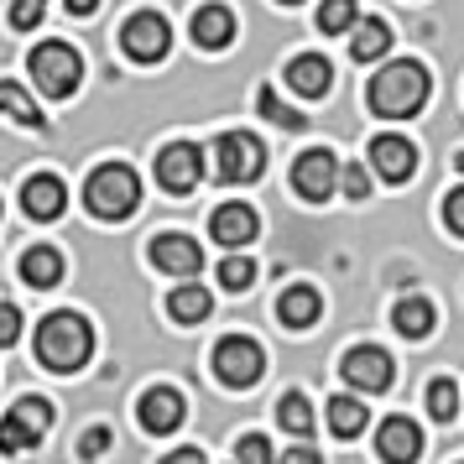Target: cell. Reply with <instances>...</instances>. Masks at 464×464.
Here are the masks:
<instances>
[{
    "label": "cell",
    "mask_w": 464,
    "mask_h": 464,
    "mask_svg": "<svg viewBox=\"0 0 464 464\" xmlns=\"http://www.w3.org/2000/svg\"><path fill=\"white\" fill-rule=\"evenodd\" d=\"M256 230H261V219H256L251 204H219L209 219V235L219 240V246H230V251H240V246H251Z\"/></svg>",
    "instance_id": "cell-15"
},
{
    "label": "cell",
    "mask_w": 464,
    "mask_h": 464,
    "mask_svg": "<svg viewBox=\"0 0 464 464\" xmlns=\"http://www.w3.org/2000/svg\"><path fill=\"white\" fill-rule=\"evenodd\" d=\"M68 5V16H94L100 11V0H63Z\"/></svg>",
    "instance_id": "cell-41"
},
{
    "label": "cell",
    "mask_w": 464,
    "mask_h": 464,
    "mask_svg": "<svg viewBox=\"0 0 464 464\" xmlns=\"http://www.w3.org/2000/svg\"><path fill=\"white\" fill-rule=\"evenodd\" d=\"M350 26H355V0H324L318 5V32L334 37V32H350Z\"/></svg>",
    "instance_id": "cell-29"
},
{
    "label": "cell",
    "mask_w": 464,
    "mask_h": 464,
    "mask_svg": "<svg viewBox=\"0 0 464 464\" xmlns=\"http://www.w3.org/2000/svg\"><path fill=\"white\" fill-rule=\"evenodd\" d=\"M261 168H266V147L251 130H225L214 141V178L219 183H256Z\"/></svg>",
    "instance_id": "cell-5"
},
{
    "label": "cell",
    "mask_w": 464,
    "mask_h": 464,
    "mask_svg": "<svg viewBox=\"0 0 464 464\" xmlns=\"http://www.w3.org/2000/svg\"><path fill=\"white\" fill-rule=\"evenodd\" d=\"M68 204V188L63 178H53V172H37V178H26L22 183V209L32 214V219H58Z\"/></svg>",
    "instance_id": "cell-16"
},
{
    "label": "cell",
    "mask_w": 464,
    "mask_h": 464,
    "mask_svg": "<svg viewBox=\"0 0 464 464\" xmlns=\"http://www.w3.org/2000/svg\"><path fill=\"white\" fill-rule=\"evenodd\" d=\"M11 26H16V32L43 26V0H16V5H11Z\"/></svg>",
    "instance_id": "cell-34"
},
{
    "label": "cell",
    "mask_w": 464,
    "mask_h": 464,
    "mask_svg": "<svg viewBox=\"0 0 464 464\" xmlns=\"http://www.w3.org/2000/svg\"><path fill=\"white\" fill-rule=\"evenodd\" d=\"M459 172H464V151H459Z\"/></svg>",
    "instance_id": "cell-43"
},
{
    "label": "cell",
    "mask_w": 464,
    "mask_h": 464,
    "mask_svg": "<svg viewBox=\"0 0 464 464\" xmlns=\"http://www.w3.org/2000/svg\"><path fill=\"white\" fill-rule=\"evenodd\" d=\"M11 412H22V418L32 422V428H43V433L53 428V401H43V397H22Z\"/></svg>",
    "instance_id": "cell-33"
},
{
    "label": "cell",
    "mask_w": 464,
    "mask_h": 464,
    "mask_svg": "<svg viewBox=\"0 0 464 464\" xmlns=\"http://www.w3.org/2000/svg\"><path fill=\"white\" fill-rule=\"evenodd\" d=\"M376 454L386 464H418V454H422L418 422H412V418H386L376 428Z\"/></svg>",
    "instance_id": "cell-12"
},
{
    "label": "cell",
    "mask_w": 464,
    "mask_h": 464,
    "mask_svg": "<svg viewBox=\"0 0 464 464\" xmlns=\"http://www.w3.org/2000/svg\"><path fill=\"white\" fill-rule=\"evenodd\" d=\"M365 100H371V110L386 115V121H407V115H418V110L428 105V68L412 63V58L386 63L376 79H371Z\"/></svg>",
    "instance_id": "cell-1"
},
{
    "label": "cell",
    "mask_w": 464,
    "mask_h": 464,
    "mask_svg": "<svg viewBox=\"0 0 464 464\" xmlns=\"http://www.w3.org/2000/svg\"><path fill=\"white\" fill-rule=\"evenodd\" d=\"M371 168L386 178V183H407L412 168H418V147L407 136H376L371 141Z\"/></svg>",
    "instance_id": "cell-13"
},
{
    "label": "cell",
    "mask_w": 464,
    "mask_h": 464,
    "mask_svg": "<svg viewBox=\"0 0 464 464\" xmlns=\"http://www.w3.org/2000/svg\"><path fill=\"white\" fill-rule=\"evenodd\" d=\"M121 47H126V58H136V63H162L168 47H172V32L157 11H136V16L121 26Z\"/></svg>",
    "instance_id": "cell-7"
},
{
    "label": "cell",
    "mask_w": 464,
    "mask_h": 464,
    "mask_svg": "<svg viewBox=\"0 0 464 464\" xmlns=\"http://www.w3.org/2000/svg\"><path fill=\"white\" fill-rule=\"evenodd\" d=\"M22 282L26 287H58L63 282V256L53 251V246H32L22 256Z\"/></svg>",
    "instance_id": "cell-20"
},
{
    "label": "cell",
    "mask_w": 464,
    "mask_h": 464,
    "mask_svg": "<svg viewBox=\"0 0 464 464\" xmlns=\"http://www.w3.org/2000/svg\"><path fill=\"white\" fill-rule=\"evenodd\" d=\"M443 225L464 240V188H454L449 198H443Z\"/></svg>",
    "instance_id": "cell-35"
},
{
    "label": "cell",
    "mask_w": 464,
    "mask_h": 464,
    "mask_svg": "<svg viewBox=\"0 0 464 464\" xmlns=\"http://www.w3.org/2000/svg\"><path fill=\"white\" fill-rule=\"evenodd\" d=\"M183 397L172 392V386H151L147 397H141V407H136V418H141V428L147 433H178L183 428Z\"/></svg>",
    "instance_id": "cell-14"
},
{
    "label": "cell",
    "mask_w": 464,
    "mask_h": 464,
    "mask_svg": "<svg viewBox=\"0 0 464 464\" xmlns=\"http://www.w3.org/2000/svg\"><path fill=\"white\" fill-rule=\"evenodd\" d=\"M339 162H334V151H324V147H314V151H303L293 162V188L308 198V204H324L329 193H334V183H339Z\"/></svg>",
    "instance_id": "cell-9"
},
{
    "label": "cell",
    "mask_w": 464,
    "mask_h": 464,
    "mask_svg": "<svg viewBox=\"0 0 464 464\" xmlns=\"http://www.w3.org/2000/svg\"><path fill=\"white\" fill-rule=\"evenodd\" d=\"M392 355L386 350H376V344H355L350 355H344V365H339V376L350 381L355 392H386L392 386Z\"/></svg>",
    "instance_id": "cell-10"
},
{
    "label": "cell",
    "mask_w": 464,
    "mask_h": 464,
    "mask_svg": "<svg viewBox=\"0 0 464 464\" xmlns=\"http://www.w3.org/2000/svg\"><path fill=\"white\" fill-rule=\"evenodd\" d=\"M214 308V297L198 287V282H183V287H172L168 293V314L178 318V324H204Z\"/></svg>",
    "instance_id": "cell-23"
},
{
    "label": "cell",
    "mask_w": 464,
    "mask_h": 464,
    "mask_svg": "<svg viewBox=\"0 0 464 464\" xmlns=\"http://www.w3.org/2000/svg\"><path fill=\"white\" fill-rule=\"evenodd\" d=\"M84 204L100 214V219H130L136 204H141V178H136L126 162H105V168L89 172Z\"/></svg>",
    "instance_id": "cell-3"
},
{
    "label": "cell",
    "mask_w": 464,
    "mask_h": 464,
    "mask_svg": "<svg viewBox=\"0 0 464 464\" xmlns=\"http://www.w3.org/2000/svg\"><path fill=\"white\" fill-rule=\"evenodd\" d=\"M339 183H344V193H350V198H365V193H371L365 168H344V172H339Z\"/></svg>",
    "instance_id": "cell-38"
},
{
    "label": "cell",
    "mask_w": 464,
    "mask_h": 464,
    "mask_svg": "<svg viewBox=\"0 0 464 464\" xmlns=\"http://www.w3.org/2000/svg\"><path fill=\"white\" fill-rule=\"evenodd\" d=\"M318 314H324V297L308 282H297V287H287V293L276 297V318L287 329H308V324H318Z\"/></svg>",
    "instance_id": "cell-19"
},
{
    "label": "cell",
    "mask_w": 464,
    "mask_h": 464,
    "mask_svg": "<svg viewBox=\"0 0 464 464\" xmlns=\"http://www.w3.org/2000/svg\"><path fill=\"white\" fill-rule=\"evenodd\" d=\"M276 422H282L287 433H297V439H308V433H314V407H308V397H303V392H287V397L276 401Z\"/></svg>",
    "instance_id": "cell-25"
},
{
    "label": "cell",
    "mask_w": 464,
    "mask_h": 464,
    "mask_svg": "<svg viewBox=\"0 0 464 464\" xmlns=\"http://www.w3.org/2000/svg\"><path fill=\"white\" fill-rule=\"evenodd\" d=\"M282 464H324V459H318L314 443H297V449H287V454H282Z\"/></svg>",
    "instance_id": "cell-39"
},
{
    "label": "cell",
    "mask_w": 464,
    "mask_h": 464,
    "mask_svg": "<svg viewBox=\"0 0 464 464\" xmlns=\"http://www.w3.org/2000/svg\"><path fill=\"white\" fill-rule=\"evenodd\" d=\"M287 84H293L303 100H324L329 84H334V68H329V58H318V53H303V58L287 63Z\"/></svg>",
    "instance_id": "cell-18"
},
{
    "label": "cell",
    "mask_w": 464,
    "mask_h": 464,
    "mask_svg": "<svg viewBox=\"0 0 464 464\" xmlns=\"http://www.w3.org/2000/svg\"><path fill=\"white\" fill-rule=\"evenodd\" d=\"M428 412H433V418H443V422L459 412V386H454L449 376H439L433 386H428Z\"/></svg>",
    "instance_id": "cell-30"
},
{
    "label": "cell",
    "mask_w": 464,
    "mask_h": 464,
    "mask_svg": "<svg viewBox=\"0 0 464 464\" xmlns=\"http://www.w3.org/2000/svg\"><path fill=\"white\" fill-rule=\"evenodd\" d=\"M459 464H464V459H459Z\"/></svg>",
    "instance_id": "cell-44"
},
{
    "label": "cell",
    "mask_w": 464,
    "mask_h": 464,
    "mask_svg": "<svg viewBox=\"0 0 464 464\" xmlns=\"http://www.w3.org/2000/svg\"><path fill=\"white\" fill-rule=\"evenodd\" d=\"M84 79V58L68 43H43L32 53V84L43 89L47 100H68Z\"/></svg>",
    "instance_id": "cell-4"
},
{
    "label": "cell",
    "mask_w": 464,
    "mask_h": 464,
    "mask_svg": "<svg viewBox=\"0 0 464 464\" xmlns=\"http://www.w3.org/2000/svg\"><path fill=\"white\" fill-rule=\"evenodd\" d=\"M219 282H225L230 293H246L256 282V261L251 256H225V261H219Z\"/></svg>",
    "instance_id": "cell-31"
},
{
    "label": "cell",
    "mask_w": 464,
    "mask_h": 464,
    "mask_svg": "<svg viewBox=\"0 0 464 464\" xmlns=\"http://www.w3.org/2000/svg\"><path fill=\"white\" fill-rule=\"evenodd\" d=\"M261 371H266V355H261V344L246 334H230L214 344V376L225 381L230 392H246V386H256L261 381Z\"/></svg>",
    "instance_id": "cell-6"
},
{
    "label": "cell",
    "mask_w": 464,
    "mask_h": 464,
    "mask_svg": "<svg viewBox=\"0 0 464 464\" xmlns=\"http://www.w3.org/2000/svg\"><path fill=\"white\" fill-rule=\"evenodd\" d=\"M350 53H355V63H376V58H386V53H392V26L381 22V16L360 22L355 37H350Z\"/></svg>",
    "instance_id": "cell-22"
},
{
    "label": "cell",
    "mask_w": 464,
    "mask_h": 464,
    "mask_svg": "<svg viewBox=\"0 0 464 464\" xmlns=\"http://www.w3.org/2000/svg\"><path fill=\"white\" fill-rule=\"evenodd\" d=\"M151 266L168 276H198L204 272V251H198V240L188 235H157L151 240Z\"/></svg>",
    "instance_id": "cell-11"
},
{
    "label": "cell",
    "mask_w": 464,
    "mask_h": 464,
    "mask_svg": "<svg viewBox=\"0 0 464 464\" xmlns=\"http://www.w3.org/2000/svg\"><path fill=\"white\" fill-rule=\"evenodd\" d=\"M235 459L240 464H276V454H272V443L261 439V433H246V439L235 443Z\"/></svg>",
    "instance_id": "cell-32"
},
{
    "label": "cell",
    "mask_w": 464,
    "mask_h": 464,
    "mask_svg": "<svg viewBox=\"0 0 464 464\" xmlns=\"http://www.w3.org/2000/svg\"><path fill=\"white\" fill-rule=\"evenodd\" d=\"M162 464H204V454H198V449H172Z\"/></svg>",
    "instance_id": "cell-40"
},
{
    "label": "cell",
    "mask_w": 464,
    "mask_h": 464,
    "mask_svg": "<svg viewBox=\"0 0 464 464\" xmlns=\"http://www.w3.org/2000/svg\"><path fill=\"white\" fill-rule=\"evenodd\" d=\"M204 178V151L193 141H172V147L157 151V183L168 193H193Z\"/></svg>",
    "instance_id": "cell-8"
},
{
    "label": "cell",
    "mask_w": 464,
    "mask_h": 464,
    "mask_svg": "<svg viewBox=\"0 0 464 464\" xmlns=\"http://www.w3.org/2000/svg\"><path fill=\"white\" fill-rule=\"evenodd\" d=\"M94 355V329H89L84 314H47L37 324V360L47 371H79L84 360Z\"/></svg>",
    "instance_id": "cell-2"
},
{
    "label": "cell",
    "mask_w": 464,
    "mask_h": 464,
    "mask_svg": "<svg viewBox=\"0 0 464 464\" xmlns=\"http://www.w3.org/2000/svg\"><path fill=\"white\" fill-rule=\"evenodd\" d=\"M193 43L204 47V53H225V47L235 43L230 5H198V11H193Z\"/></svg>",
    "instance_id": "cell-17"
},
{
    "label": "cell",
    "mask_w": 464,
    "mask_h": 464,
    "mask_svg": "<svg viewBox=\"0 0 464 464\" xmlns=\"http://www.w3.org/2000/svg\"><path fill=\"white\" fill-rule=\"evenodd\" d=\"M22 339V314L11 303H0V344H16Z\"/></svg>",
    "instance_id": "cell-37"
},
{
    "label": "cell",
    "mask_w": 464,
    "mask_h": 464,
    "mask_svg": "<svg viewBox=\"0 0 464 464\" xmlns=\"http://www.w3.org/2000/svg\"><path fill=\"white\" fill-rule=\"evenodd\" d=\"M433 303H428V297H401L397 308H392V324H397V334H407V339H428L433 334Z\"/></svg>",
    "instance_id": "cell-21"
},
{
    "label": "cell",
    "mask_w": 464,
    "mask_h": 464,
    "mask_svg": "<svg viewBox=\"0 0 464 464\" xmlns=\"http://www.w3.org/2000/svg\"><path fill=\"white\" fill-rule=\"evenodd\" d=\"M110 449V428H89L84 439H79V459H100Z\"/></svg>",
    "instance_id": "cell-36"
},
{
    "label": "cell",
    "mask_w": 464,
    "mask_h": 464,
    "mask_svg": "<svg viewBox=\"0 0 464 464\" xmlns=\"http://www.w3.org/2000/svg\"><path fill=\"white\" fill-rule=\"evenodd\" d=\"M37 439H43V428H32L22 412H5V422H0V454H22Z\"/></svg>",
    "instance_id": "cell-27"
},
{
    "label": "cell",
    "mask_w": 464,
    "mask_h": 464,
    "mask_svg": "<svg viewBox=\"0 0 464 464\" xmlns=\"http://www.w3.org/2000/svg\"><path fill=\"white\" fill-rule=\"evenodd\" d=\"M276 5H303V0H276Z\"/></svg>",
    "instance_id": "cell-42"
},
{
    "label": "cell",
    "mask_w": 464,
    "mask_h": 464,
    "mask_svg": "<svg viewBox=\"0 0 464 464\" xmlns=\"http://www.w3.org/2000/svg\"><path fill=\"white\" fill-rule=\"evenodd\" d=\"M329 428L339 439H360L365 433V407L355 397H329Z\"/></svg>",
    "instance_id": "cell-24"
},
{
    "label": "cell",
    "mask_w": 464,
    "mask_h": 464,
    "mask_svg": "<svg viewBox=\"0 0 464 464\" xmlns=\"http://www.w3.org/2000/svg\"><path fill=\"white\" fill-rule=\"evenodd\" d=\"M256 110H261L272 126H282V130H303V126H308V115H297L293 105H282V100H276V89H261V94H256Z\"/></svg>",
    "instance_id": "cell-28"
},
{
    "label": "cell",
    "mask_w": 464,
    "mask_h": 464,
    "mask_svg": "<svg viewBox=\"0 0 464 464\" xmlns=\"http://www.w3.org/2000/svg\"><path fill=\"white\" fill-rule=\"evenodd\" d=\"M0 110H5L16 126H32V130H43V126H47L43 110L26 100V89H22V84H0Z\"/></svg>",
    "instance_id": "cell-26"
}]
</instances>
